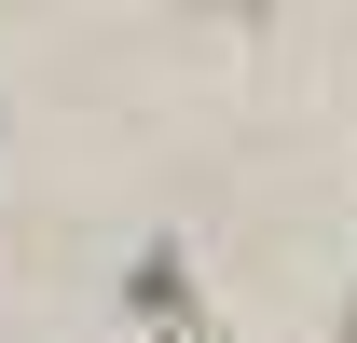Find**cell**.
I'll list each match as a JSON object with an SVG mask.
<instances>
[{
  "label": "cell",
  "mask_w": 357,
  "mask_h": 343,
  "mask_svg": "<svg viewBox=\"0 0 357 343\" xmlns=\"http://www.w3.org/2000/svg\"><path fill=\"white\" fill-rule=\"evenodd\" d=\"M344 343H357V330H344Z\"/></svg>",
  "instance_id": "obj_1"
}]
</instances>
